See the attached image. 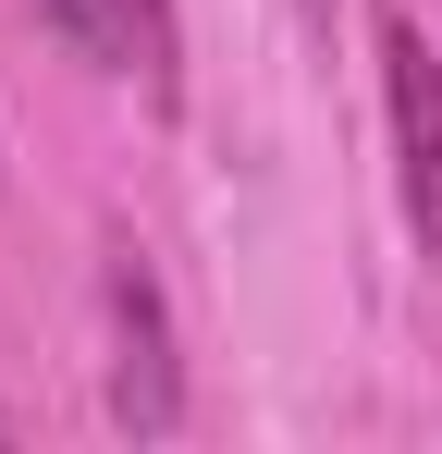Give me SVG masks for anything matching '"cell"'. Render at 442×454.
<instances>
[{"label": "cell", "mask_w": 442, "mask_h": 454, "mask_svg": "<svg viewBox=\"0 0 442 454\" xmlns=\"http://www.w3.org/2000/svg\"><path fill=\"white\" fill-rule=\"evenodd\" d=\"M381 98H393V160H406V222L442 270V62L406 12H381Z\"/></svg>", "instance_id": "obj_1"}, {"label": "cell", "mask_w": 442, "mask_h": 454, "mask_svg": "<svg viewBox=\"0 0 442 454\" xmlns=\"http://www.w3.org/2000/svg\"><path fill=\"white\" fill-rule=\"evenodd\" d=\"M111 418L123 430H172L185 418V380H172V332H160V283L136 258H111Z\"/></svg>", "instance_id": "obj_2"}, {"label": "cell", "mask_w": 442, "mask_h": 454, "mask_svg": "<svg viewBox=\"0 0 442 454\" xmlns=\"http://www.w3.org/2000/svg\"><path fill=\"white\" fill-rule=\"evenodd\" d=\"M50 25L99 74H136L147 98H172V0H50Z\"/></svg>", "instance_id": "obj_3"}]
</instances>
